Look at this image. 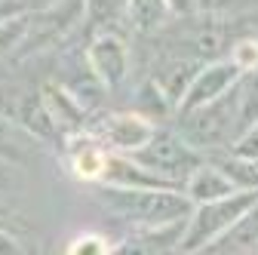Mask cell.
<instances>
[{"instance_id": "cell-1", "label": "cell", "mask_w": 258, "mask_h": 255, "mask_svg": "<svg viewBox=\"0 0 258 255\" xmlns=\"http://www.w3.org/2000/svg\"><path fill=\"white\" fill-rule=\"evenodd\" d=\"M102 206L126 221L136 231H163L184 225L190 215V200L184 197V190L175 187H111L102 184L99 190Z\"/></svg>"}, {"instance_id": "cell-2", "label": "cell", "mask_w": 258, "mask_h": 255, "mask_svg": "<svg viewBox=\"0 0 258 255\" xmlns=\"http://www.w3.org/2000/svg\"><path fill=\"white\" fill-rule=\"evenodd\" d=\"M255 203H258V190H237L234 197L194 206L187 221H184V231H181L178 255H197V252L209 249L218 237L228 234Z\"/></svg>"}, {"instance_id": "cell-3", "label": "cell", "mask_w": 258, "mask_h": 255, "mask_svg": "<svg viewBox=\"0 0 258 255\" xmlns=\"http://www.w3.org/2000/svg\"><path fill=\"white\" fill-rule=\"evenodd\" d=\"M139 166L154 172L157 178L169 181L172 187H184L187 175L203 163V154L197 148H190L175 130H157V136L136 154H129Z\"/></svg>"}, {"instance_id": "cell-4", "label": "cell", "mask_w": 258, "mask_h": 255, "mask_svg": "<svg viewBox=\"0 0 258 255\" xmlns=\"http://www.w3.org/2000/svg\"><path fill=\"white\" fill-rule=\"evenodd\" d=\"M190 148L203 151H221V148H231V142L240 136L237 133V102H234V92L224 95V99L203 105L190 114L178 117V130H175Z\"/></svg>"}, {"instance_id": "cell-5", "label": "cell", "mask_w": 258, "mask_h": 255, "mask_svg": "<svg viewBox=\"0 0 258 255\" xmlns=\"http://www.w3.org/2000/svg\"><path fill=\"white\" fill-rule=\"evenodd\" d=\"M240 80H243V74L237 71V65H234L228 55L206 61V65L200 68V74L194 77L190 89L184 92V99H181V105H178L175 114L181 117V114H190V111H197L203 105H212V102L224 99V95H231L237 89Z\"/></svg>"}, {"instance_id": "cell-6", "label": "cell", "mask_w": 258, "mask_h": 255, "mask_svg": "<svg viewBox=\"0 0 258 255\" xmlns=\"http://www.w3.org/2000/svg\"><path fill=\"white\" fill-rule=\"evenodd\" d=\"M86 65L95 77V83L105 89H120L133 68V55L123 37L117 34H95L86 46Z\"/></svg>"}, {"instance_id": "cell-7", "label": "cell", "mask_w": 258, "mask_h": 255, "mask_svg": "<svg viewBox=\"0 0 258 255\" xmlns=\"http://www.w3.org/2000/svg\"><path fill=\"white\" fill-rule=\"evenodd\" d=\"M92 133L108 145V151L129 157V154L142 151L157 136V123L148 120L145 114H139L133 108V111H114V114H108Z\"/></svg>"}, {"instance_id": "cell-8", "label": "cell", "mask_w": 258, "mask_h": 255, "mask_svg": "<svg viewBox=\"0 0 258 255\" xmlns=\"http://www.w3.org/2000/svg\"><path fill=\"white\" fill-rule=\"evenodd\" d=\"M64 157H68V169L77 181H89V184L105 181L111 151L92 130H83L64 139Z\"/></svg>"}, {"instance_id": "cell-9", "label": "cell", "mask_w": 258, "mask_h": 255, "mask_svg": "<svg viewBox=\"0 0 258 255\" xmlns=\"http://www.w3.org/2000/svg\"><path fill=\"white\" fill-rule=\"evenodd\" d=\"M203 65H206V61L197 58V55H163V58L154 65V74H151L148 80H151V83L157 86V92L169 102V108L178 111L184 92L190 89L194 77L200 74Z\"/></svg>"}, {"instance_id": "cell-10", "label": "cell", "mask_w": 258, "mask_h": 255, "mask_svg": "<svg viewBox=\"0 0 258 255\" xmlns=\"http://www.w3.org/2000/svg\"><path fill=\"white\" fill-rule=\"evenodd\" d=\"M40 99L55 123V130L61 133V142L74 136V133H83L86 130V123H89V108L83 105V99H77V95L68 89V86H61V83H46L40 89Z\"/></svg>"}, {"instance_id": "cell-11", "label": "cell", "mask_w": 258, "mask_h": 255, "mask_svg": "<svg viewBox=\"0 0 258 255\" xmlns=\"http://www.w3.org/2000/svg\"><path fill=\"white\" fill-rule=\"evenodd\" d=\"M181 190H184V197L190 200V206H200V203H215V200H224V197H234L240 187L224 175L212 160H203L197 169L187 175Z\"/></svg>"}, {"instance_id": "cell-12", "label": "cell", "mask_w": 258, "mask_h": 255, "mask_svg": "<svg viewBox=\"0 0 258 255\" xmlns=\"http://www.w3.org/2000/svg\"><path fill=\"white\" fill-rule=\"evenodd\" d=\"M10 120L19 130H28L31 136H37L40 142H55L61 133L55 130V123L40 99V92H19L10 108Z\"/></svg>"}, {"instance_id": "cell-13", "label": "cell", "mask_w": 258, "mask_h": 255, "mask_svg": "<svg viewBox=\"0 0 258 255\" xmlns=\"http://www.w3.org/2000/svg\"><path fill=\"white\" fill-rule=\"evenodd\" d=\"M126 19L139 34H154L166 25L169 7L166 0H126Z\"/></svg>"}, {"instance_id": "cell-14", "label": "cell", "mask_w": 258, "mask_h": 255, "mask_svg": "<svg viewBox=\"0 0 258 255\" xmlns=\"http://www.w3.org/2000/svg\"><path fill=\"white\" fill-rule=\"evenodd\" d=\"M209 160L228 175L240 190H258V163L255 160H246V157H237L231 154L228 148L215 151V157H209Z\"/></svg>"}, {"instance_id": "cell-15", "label": "cell", "mask_w": 258, "mask_h": 255, "mask_svg": "<svg viewBox=\"0 0 258 255\" xmlns=\"http://www.w3.org/2000/svg\"><path fill=\"white\" fill-rule=\"evenodd\" d=\"M234 102H237V133L255 126L258 123V71L243 74V80L234 89Z\"/></svg>"}, {"instance_id": "cell-16", "label": "cell", "mask_w": 258, "mask_h": 255, "mask_svg": "<svg viewBox=\"0 0 258 255\" xmlns=\"http://www.w3.org/2000/svg\"><path fill=\"white\" fill-rule=\"evenodd\" d=\"M111 246L114 243L105 234H99V231H83V234H77L68 246H64L61 255H111Z\"/></svg>"}, {"instance_id": "cell-17", "label": "cell", "mask_w": 258, "mask_h": 255, "mask_svg": "<svg viewBox=\"0 0 258 255\" xmlns=\"http://www.w3.org/2000/svg\"><path fill=\"white\" fill-rule=\"evenodd\" d=\"M228 58L237 65L240 74H255L258 71V37H240L228 46Z\"/></svg>"}, {"instance_id": "cell-18", "label": "cell", "mask_w": 258, "mask_h": 255, "mask_svg": "<svg viewBox=\"0 0 258 255\" xmlns=\"http://www.w3.org/2000/svg\"><path fill=\"white\" fill-rule=\"evenodd\" d=\"M228 151L237 154V157H246V160H255V163H258V123L249 126V130H243V133L231 142Z\"/></svg>"}, {"instance_id": "cell-19", "label": "cell", "mask_w": 258, "mask_h": 255, "mask_svg": "<svg viewBox=\"0 0 258 255\" xmlns=\"http://www.w3.org/2000/svg\"><path fill=\"white\" fill-rule=\"evenodd\" d=\"M0 157L4 160H16V163H22L25 157H22V148L13 142V136H10V123L0 117Z\"/></svg>"}, {"instance_id": "cell-20", "label": "cell", "mask_w": 258, "mask_h": 255, "mask_svg": "<svg viewBox=\"0 0 258 255\" xmlns=\"http://www.w3.org/2000/svg\"><path fill=\"white\" fill-rule=\"evenodd\" d=\"M240 7V0H197V16H212L221 19L224 13H231Z\"/></svg>"}, {"instance_id": "cell-21", "label": "cell", "mask_w": 258, "mask_h": 255, "mask_svg": "<svg viewBox=\"0 0 258 255\" xmlns=\"http://www.w3.org/2000/svg\"><path fill=\"white\" fill-rule=\"evenodd\" d=\"M0 255H31V252L25 249V243H22L13 231L0 228Z\"/></svg>"}, {"instance_id": "cell-22", "label": "cell", "mask_w": 258, "mask_h": 255, "mask_svg": "<svg viewBox=\"0 0 258 255\" xmlns=\"http://www.w3.org/2000/svg\"><path fill=\"white\" fill-rule=\"evenodd\" d=\"M169 16L175 19H194L197 16V0H166Z\"/></svg>"}, {"instance_id": "cell-23", "label": "cell", "mask_w": 258, "mask_h": 255, "mask_svg": "<svg viewBox=\"0 0 258 255\" xmlns=\"http://www.w3.org/2000/svg\"><path fill=\"white\" fill-rule=\"evenodd\" d=\"M197 255H206V252H197Z\"/></svg>"}]
</instances>
